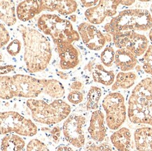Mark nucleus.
Instances as JSON below:
<instances>
[{"mask_svg":"<svg viewBox=\"0 0 152 151\" xmlns=\"http://www.w3.org/2000/svg\"><path fill=\"white\" fill-rule=\"evenodd\" d=\"M24 42V61L30 73L42 71L47 68L52 57L49 41L34 28L19 25Z\"/></svg>","mask_w":152,"mask_h":151,"instance_id":"1","label":"nucleus"},{"mask_svg":"<svg viewBox=\"0 0 152 151\" xmlns=\"http://www.w3.org/2000/svg\"><path fill=\"white\" fill-rule=\"evenodd\" d=\"M47 79H38L28 75L1 76V98L10 99L15 97L34 99L45 92Z\"/></svg>","mask_w":152,"mask_h":151,"instance_id":"2","label":"nucleus"},{"mask_svg":"<svg viewBox=\"0 0 152 151\" xmlns=\"http://www.w3.org/2000/svg\"><path fill=\"white\" fill-rule=\"evenodd\" d=\"M152 78H146L138 83L128 99V115L134 124L152 126Z\"/></svg>","mask_w":152,"mask_h":151,"instance_id":"3","label":"nucleus"},{"mask_svg":"<svg viewBox=\"0 0 152 151\" xmlns=\"http://www.w3.org/2000/svg\"><path fill=\"white\" fill-rule=\"evenodd\" d=\"M152 28V17L146 9H127L112 18L104 25V31L111 35L123 32L147 31Z\"/></svg>","mask_w":152,"mask_h":151,"instance_id":"4","label":"nucleus"},{"mask_svg":"<svg viewBox=\"0 0 152 151\" xmlns=\"http://www.w3.org/2000/svg\"><path fill=\"white\" fill-rule=\"evenodd\" d=\"M37 25L39 30L50 36L57 47L72 44L80 39V35L74 30L68 20L55 14H43L39 18Z\"/></svg>","mask_w":152,"mask_h":151,"instance_id":"5","label":"nucleus"},{"mask_svg":"<svg viewBox=\"0 0 152 151\" xmlns=\"http://www.w3.org/2000/svg\"><path fill=\"white\" fill-rule=\"evenodd\" d=\"M26 104L33 121L44 125L59 123L68 118L71 113L70 106L60 99L48 104L44 100L29 99Z\"/></svg>","mask_w":152,"mask_h":151,"instance_id":"6","label":"nucleus"},{"mask_svg":"<svg viewBox=\"0 0 152 151\" xmlns=\"http://www.w3.org/2000/svg\"><path fill=\"white\" fill-rule=\"evenodd\" d=\"M103 109L106 113V123L112 130L121 127L126 119V107L125 99L119 92H111L102 100Z\"/></svg>","mask_w":152,"mask_h":151,"instance_id":"7","label":"nucleus"},{"mask_svg":"<svg viewBox=\"0 0 152 151\" xmlns=\"http://www.w3.org/2000/svg\"><path fill=\"white\" fill-rule=\"evenodd\" d=\"M0 121L2 135L14 132L21 136H33L37 133V127L31 120L15 111L1 112Z\"/></svg>","mask_w":152,"mask_h":151,"instance_id":"8","label":"nucleus"},{"mask_svg":"<svg viewBox=\"0 0 152 151\" xmlns=\"http://www.w3.org/2000/svg\"><path fill=\"white\" fill-rule=\"evenodd\" d=\"M114 45L118 49L126 48L136 57L145 55L149 48V41L145 35L135 32H123L112 35Z\"/></svg>","mask_w":152,"mask_h":151,"instance_id":"9","label":"nucleus"},{"mask_svg":"<svg viewBox=\"0 0 152 151\" xmlns=\"http://www.w3.org/2000/svg\"><path fill=\"white\" fill-rule=\"evenodd\" d=\"M86 118L82 115L69 116L62 125V132L66 140L75 148H81L85 145L83 126Z\"/></svg>","mask_w":152,"mask_h":151,"instance_id":"10","label":"nucleus"},{"mask_svg":"<svg viewBox=\"0 0 152 151\" xmlns=\"http://www.w3.org/2000/svg\"><path fill=\"white\" fill-rule=\"evenodd\" d=\"M78 31L83 44L90 50L98 51L104 46L107 41L104 35L93 25L81 23L78 26Z\"/></svg>","mask_w":152,"mask_h":151,"instance_id":"11","label":"nucleus"},{"mask_svg":"<svg viewBox=\"0 0 152 151\" xmlns=\"http://www.w3.org/2000/svg\"><path fill=\"white\" fill-rule=\"evenodd\" d=\"M119 5L120 1H100L95 7L85 11L86 18L93 25L101 24L107 17L116 15Z\"/></svg>","mask_w":152,"mask_h":151,"instance_id":"12","label":"nucleus"},{"mask_svg":"<svg viewBox=\"0 0 152 151\" xmlns=\"http://www.w3.org/2000/svg\"><path fill=\"white\" fill-rule=\"evenodd\" d=\"M60 58V66L64 70L75 68L79 63V53L72 44H66L57 47Z\"/></svg>","mask_w":152,"mask_h":151,"instance_id":"13","label":"nucleus"},{"mask_svg":"<svg viewBox=\"0 0 152 151\" xmlns=\"http://www.w3.org/2000/svg\"><path fill=\"white\" fill-rule=\"evenodd\" d=\"M104 115L100 110L94 111L91 114L88 130L89 134L93 140L97 142H102L107 136V129L105 127Z\"/></svg>","mask_w":152,"mask_h":151,"instance_id":"14","label":"nucleus"},{"mask_svg":"<svg viewBox=\"0 0 152 151\" xmlns=\"http://www.w3.org/2000/svg\"><path fill=\"white\" fill-rule=\"evenodd\" d=\"M43 11L42 1H23L18 5L16 13L19 20L26 22Z\"/></svg>","mask_w":152,"mask_h":151,"instance_id":"15","label":"nucleus"},{"mask_svg":"<svg viewBox=\"0 0 152 151\" xmlns=\"http://www.w3.org/2000/svg\"><path fill=\"white\" fill-rule=\"evenodd\" d=\"M137 57L126 48L118 49L115 53L114 63L124 72H128L137 67Z\"/></svg>","mask_w":152,"mask_h":151,"instance_id":"16","label":"nucleus"},{"mask_svg":"<svg viewBox=\"0 0 152 151\" xmlns=\"http://www.w3.org/2000/svg\"><path fill=\"white\" fill-rule=\"evenodd\" d=\"M43 11L50 12L58 11L63 15H70L77 9V3L75 1H42Z\"/></svg>","mask_w":152,"mask_h":151,"instance_id":"17","label":"nucleus"},{"mask_svg":"<svg viewBox=\"0 0 152 151\" xmlns=\"http://www.w3.org/2000/svg\"><path fill=\"white\" fill-rule=\"evenodd\" d=\"M134 141L137 151H152V128L144 127L136 129Z\"/></svg>","mask_w":152,"mask_h":151,"instance_id":"18","label":"nucleus"},{"mask_svg":"<svg viewBox=\"0 0 152 151\" xmlns=\"http://www.w3.org/2000/svg\"><path fill=\"white\" fill-rule=\"evenodd\" d=\"M111 142L118 151L130 149L131 146V133L127 127H121L113 133L110 137Z\"/></svg>","mask_w":152,"mask_h":151,"instance_id":"19","label":"nucleus"},{"mask_svg":"<svg viewBox=\"0 0 152 151\" xmlns=\"http://www.w3.org/2000/svg\"><path fill=\"white\" fill-rule=\"evenodd\" d=\"M93 79L95 82L100 83L105 86L114 84L115 74L113 71H108L102 65H96L92 71Z\"/></svg>","mask_w":152,"mask_h":151,"instance_id":"20","label":"nucleus"},{"mask_svg":"<svg viewBox=\"0 0 152 151\" xmlns=\"http://www.w3.org/2000/svg\"><path fill=\"white\" fill-rule=\"evenodd\" d=\"M137 78V76L134 72H119L116 75L114 84L112 86V90L116 91L118 89H129L133 86Z\"/></svg>","mask_w":152,"mask_h":151,"instance_id":"21","label":"nucleus"},{"mask_svg":"<svg viewBox=\"0 0 152 151\" xmlns=\"http://www.w3.org/2000/svg\"><path fill=\"white\" fill-rule=\"evenodd\" d=\"M0 6L1 20L8 26H12L16 23L15 3L13 1H1Z\"/></svg>","mask_w":152,"mask_h":151,"instance_id":"22","label":"nucleus"},{"mask_svg":"<svg viewBox=\"0 0 152 151\" xmlns=\"http://www.w3.org/2000/svg\"><path fill=\"white\" fill-rule=\"evenodd\" d=\"M25 143L20 136L11 134L1 140V151H23Z\"/></svg>","mask_w":152,"mask_h":151,"instance_id":"23","label":"nucleus"},{"mask_svg":"<svg viewBox=\"0 0 152 151\" xmlns=\"http://www.w3.org/2000/svg\"><path fill=\"white\" fill-rule=\"evenodd\" d=\"M65 92V88L60 81L56 79H47L44 94L52 98L59 99L64 96Z\"/></svg>","mask_w":152,"mask_h":151,"instance_id":"24","label":"nucleus"},{"mask_svg":"<svg viewBox=\"0 0 152 151\" xmlns=\"http://www.w3.org/2000/svg\"><path fill=\"white\" fill-rule=\"evenodd\" d=\"M102 90L97 86H92L87 94L86 108L89 111H96L99 108Z\"/></svg>","mask_w":152,"mask_h":151,"instance_id":"25","label":"nucleus"},{"mask_svg":"<svg viewBox=\"0 0 152 151\" xmlns=\"http://www.w3.org/2000/svg\"><path fill=\"white\" fill-rule=\"evenodd\" d=\"M115 53L116 52L112 46H107L100 55V60L103 65L107 67H112L114 62Z\"/></svg>","mask_w":152,"mask_h":151,"instance_id":"26","label":"nucleus"},{"mask_svg":"<svg viewBox=\"0 0 152 151\" xmlns=\"http://www.w3.org/2000/svg\"><path fill=\"white\" fill-rule=\"evenodd\" d=\"M142 69L146 73L149 74L152 78V46L149 48L142 59Z\"/></svg>","mask_w":152,"mask_h":151,"instance_id":"27","label":"nucleus"},{"mask_svg":"<svg viewBox=\"0 0 152 151\" xmlns=\"http://www.w3.org/2000/svg\"><path fill=\"white\" fill-rule=\"evenodd\" d=\"M26 150L27 151H50L44 143L37 139L30 141L27 145Z\"/></svg>","mask_w":152,"mask_h":151,"instance_id":"28","label":"nucleus"},{"mask_svg":"<svg viewBox=\"0 0 152 151\" xmlns=\"http://www.w3.org/2000/svg\"><path fill=\"white\" fill-rule=\"evenodd\" d=\"M21 49V43L19 40L14 39L7 46V50L8 53L12 57H15L18 54L20 53Z\"/></svg>","mask_w":152,"mask_h":151,"instance_id":"29","label":"nucleus"},{"mask_svg":"<svg viewBox=\"0 0 152 151\" xmlns=\"http://www.w3.org/2000/svg\"><path fill=\"white\" fill-rule=\"evenodd\" d=\"M86 151H113L112 146L108 143H102L100 144H91L86 147Z\"/></svg>","mask_w":152,"mask_h":151,"instance_id":"30","label":"nucleus"},{"mask_svg":"<svg viewBox=\"0 0 152 151\" xmlns=\"http://www.w3.org/2000/svg\"><path fill=\"white\" fill-rule=\"evenodd\" d=\"M67 99L70 103L73 104H79L83 99V94L81 91L72 90L68 94Z\"/></svg>","mask_w":152,"mask_h":151,"instance_id":"31","label":"nucleus"},{"mask_svg":"<svg viewBox=\"0 0 152 151\" xmlns=\"http://www.w3.org/2000/svg\"><path fill=\"white\" fill-rule=\"evenodd\" d=\"M42 130L49 131L50 134H51V136L53 139V141H55L56 143H58L60 138V134H61V131L62 129H61V128H60V127H58V126H56V127H54L52 129L42 128Z\"/></svg>","mask_w":152,"mask_h":151,"instance_id":"32","label":"nucleus"},{"mask_svg":"<svg viewBox=\"0 0 152 151\" xmlns=\"http://www.w3.org/2000/svg\"><path fill=\"white\" fill-rule=\"evenodd\" d=\"M0 34H1V47L5 46L10 39L9 33L4 26L3 24H1V29H0Z\"/></svg>","mask_w":152,"mask_h":151,"instance_id":"33","label":"nucleus"},{"mask_svg":"<svg viewBox=\"0 0 152 151\" xmlns=\"http://www.w3.org/2000/svg\"><path fill=\"white\" fill-rule=\"evenodd\" d=\"M70 88L73 90H77L80 91L83 88V84L82 82L79 81H73L72 83L70 84Z\"/></svg>","mask_w":152,"mask_h":151,"instance_id":"34","label":"nucleus"},{"mask_svg":"<svg viewBox=\"0 0 152 151\" xmlns=\"http://www.w3.org/2000/svg\"><path fill=\"white\" fill-rule=\"evenodd\" d=\"M15 69V66L13 65H7V66H1V74H7L9 72L13 71Z\"/></svg>","mask_w":152,"mask_h":151,"instance_id":"35","label":"nucleus"},{"mask_svg":"<svg viewBox=\"0 0 152 151\" xmlns=\"http://www.w3.org/2000/svg\"><path fill=\"white\" fill-rule=\"evenodd\" d=\"M99 1H97V0H95V1H84L83 0V1H81V3L83 5V7L90 9V8L95 7L99 3Z\"/></svg>","mask_w":152,"mask_h":151,"instance_id":"36","label":"nucleus"},{"mask_svg":"<svg viewBox=\"0 0 152 151\" xmlns=\"http://www.w3.org/2000/svg\"><path fill=\"white\" fill-rule=\"evenodd\" d=\"M56 151H74L71 147L65 146V145H61L59 146L56 149Z\"/></svg>","mask_w":152,"mask_h":151,"instance_id":"37","label":"nucleus"},{"mask_svg":"<svg viewBox=\"0 0 152 151\" xmlns=\"http://www.w3.org/2000/svg\"><path fill=\"white\" fill-rule=\"evenodd\" d=\"M57 75L60 77V78L62 79V80H67V79L69 78V75L65 72H62V71H58Z\"/></svg>","mask_w":152,"mask_h":151,"instance_id":"38","label":"nucleus"},{"mask_svg":"<svg viewBox=\"0 0 152 151\" xmlns=\"http://www.w3.org/2000/svg\"><path fill=\"white\" fill-rule=\"evenodd\" d=\"M93 68H94V63H93V62H90L85 67V69H88V70L91 71V72H92Z\"/></svg>","mask_w":152,"mask_h":151,"instance_id":"39","label":"nucleus"},{"mask_svg":"<svg viewBox=\"0 0 152 151\" xmlns=\"http://www.w3.org/2000/svg\"><path fill=\"white\" fill-rule=\"evenodd\" d=\"M134 3H135V1H120V4L127 6V7L131 6L132 4H133Z\"/></svg>","mask_w":152,"mask_h":151,"instance_id":"40","label":"nucleus"},{"mask_svg":"<svg viewBox=\"0 0 152 151\" xmlns=\"http://www.w3.org/2000/svg\"><path fill=\"white\" fill-rule=\"evenodd\" d=\"M104 36H105V38H106L107 41L110 42L112 40V36L111 35V34H108V33H107L106 34H104Z\"/></svg>","mask_w":152,"mask_h":151,"instance_id":"41","label":"nucleus"},{"mask_svg":"<svg viewBox=\"0 0 152 151\" xmlns=\"http://www.w3.org/2000/svg\"><path fill=\"white\" fill-rule=\"evenodd\" d=\"M69 19L71 20V21H72V22L75 23L77 20V15H70V16H69Z\"/></svg>","mask_w":152,"mask_h":151,"instance_id":"42","label":"nucleus"},{"mask_svg":"<svg viewBox=\"0 0 152 151\" xmlns=\"http://www.w3.org/2000/svg\"><path fill=\"white\" fill-rule=\"evenodd\" d=\"M149 37L150 41H151V42L152 43V28L150 30L149 32Z\"/></svg>","mask_w":152,"mask_h":151,"instance_id":"43","label":"nucleus"},{"mask_svg":"<svg viewBox=\"0 0 152 151\" xmlns=\"http://www.w3.org/2000/svg\"><path fill=\"white\" fill-rule=\"evenodd\" d=\"M150 12H151V14L152 15V3L151 4V7H150Z\"/></svg>","mask_w":152,"mask_h":151,"instance_id":"44","label":"nucleus"},{"mask_svg":"<svg viewBox=\"0 0 152 151\" xmlns=\"http://www.w3.org/2000/svg\"><path fill=\"white\" fill-rule=\"evenodd\" d=\"M124 151H131L130 150V149H127V150H124Z\"/></svg>","mask_w":152,"mask_h":151,"instance_id":"45","label":"nucleus"}]
</instances>
